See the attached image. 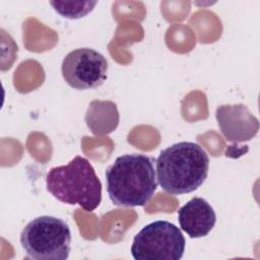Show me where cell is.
<instances>
[{"label":"cell","mask_w":260,"mask_h":260,"mask_svg":"<svg viewBox=\"0 0 260 260\" xmlns=\"http://www.w3.org/2000/svg\"><path fill=\"white\" fill-rule=\"evenodd\" d=\"M155 159L143 153L118 156L106 170L107 192L120 207L144 206L157 188Z\"/></svg>","instance_id":"1"},{"label":"cell","mask_w":260,"mask_h":260,"mask_svg":"<svg viewBox=\"0 0 260 260\" xmlns=\"http://www.w3.org/2000/svg\"><path fill=\"white\" fill-rule=\"evenodd\" d=\"M155 165L161 189L171 195H181L203 184L208 176L209 157L198 143L181 141L161 150Z\"/></svg>","instance_id":"2"},{"label":"cell","mask_w":260,"mask_h":260,"mask_svg":"<svg viewBox=\"0 0 260 260\" xmlns=\"http://www.w3.org/2000/svg\"><path fill=\"white\" fill-rule=\"evenodd\" d=\"M47 190L60 202L93 211L102 201V183L89 160L76 155L67 165L52 168L46 176Z\"/></svg>","instance_id":"3"},{"label":"cell","mask_w":260,"mask_h":260,"mask_svg":"<svg viewBox=\"0 0 260 260\" xmlns=\"http://www.w3.org/2000/svg\"><path fill=\"white\" fill-rule=\"evenodd\" d=\"M20 244L28 258L66 260L71 250L70 228L61 218L42 215L23 228Z\"/></svg>","instance_id":"4"},{"label":"cell","mask_w":260,"mask_h":260,"mask_svg":"<svg viewBox=\"0 0 260 260\" xmlns=\"http://www.w3.org/2000/svg\"><path fill=\"white\" fill-rule=\"evenodd\" d=\"M186 247L182 231L168 220H155L134 237L131 255L135 260H180Z\"/></svg>","instance_id":"5"},{"label":"cell","mask_w":260,"mask_h":260,"mask_svg":"<svg viewBox=\"0 0 260 260\" xmlns=\"http://www.w3.org/2000/svg\"><path fill=\"white\" fill-rule=\"evenodd\" d=\"M108 61L91 48H78L69 52L62 61L61 72L72 88L84 90L101 86L107 79Z\"/></svg>","instance_id":"6"},{"label":"cell","mask_w":260,"mask_h":260,"mask_svg":"<svg viewBox=\"0 0 260 260\" xmlns=\"http://www.w3.org/2000/svg\"><path fill=\"white\" fill-rule=\"evenodd\" d=\"M215 117L224 138L234 143L249 141L258 133L259 120L243 104L219 106Z\"/></svg>","instance_id":"7"},{"label":"cell","mask_w":260,"mask_h":260,"mask_svg":"<svg viewBox=\"0 0 260 260\" xmlns=\"http://www.w3.org/2000/svg\"><path fill=\"white\" fill-rule=\"evenodd\" d=\"M181 229L192 239L207 236L216 222L213 207L201 197H193L178 210Z\"/></svg>","instance_id":"8"},{"label":"cell","mask_w":260,"mask_h":260,"mask_svg":"<svg viewBox=\"0 0 260 260\" xmlns=\"http://www.w3.org/2000/svg\"><path fill=\"white\" fill-rule=\"evenodd\" d=\"M85 122L94 135L113 132L119 123V113L111 101H92L86 111Z\"/></svg>","instance_id":"9"},{"label":"cell","mask_w":260,"mask_h":260,"mask_svg":"<svg viewBox=\"0 0 260 260\" xmlns=\"http://www.w3.org/2000/svg\"><path fill=\"white\" fill-rule=\"evenodd\" d=\"M50 4L53 6L54 10L63 17L77 19L90 13L98 4V1H50Z\"/></svg>","instance_id":"10"}]
</instances>
